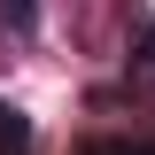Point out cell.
<instances>
[{"mask_svg": "<svg viewBox=\"0 0 155 155\" xmlns=\"http://www.w3.org/2000/svg\"><path fill=\"white\" fill-rule=\"evenodd\" d=\"M124 85H132V93H147V101H155V23H147V31L132 39V62H124Z\"/></svg>", "mask_w": 155, "mask_h": 155, "instance_id": "cell-1", "label": "cell"}, {"mask_svg": "<svg viewBox=\"0 0 155 155\" xmlns=\"http://www.w3.org/2000/svg\"><path fill=\"white\" fill-rule=\"evenodd\" d=\"M39 31V0H0V47H23Z\"/></svg>", "mask_w": 155, "mask_h": 155, "instance_id": "cell-2", "label": "cell"}, {"mask_svg": "<svg viewBox=\"0 0 155 155\" xmlns=\"http://www.w3.org/2000/svg\"><path fill=\"white\" fill-rule=\"evenodd\" d=\"M0 155H31V116L16 101H0Z\"/></svg>", "mask_w": 155, "mask_h": 155, "instance_id": "cell-3", "label": "cell"}, {"mask_svg": "<svg viewBox=\"0 0 155 155\" xmlns=\"http://www.w3.org/2000/svg\"><path fill=\"white\" fill-rule=\"evenodd\" d=\"M78 155H155V140H124V132H101V140H85Z\"/></svg>", "mask_w": 155, "mask_h": 155, "instance_id": "cell-4", "label": "cell"}]
</instances>
